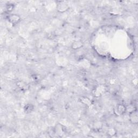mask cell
Listing matches in <instances>:
<instances>
[{
  "instance_id": "cell-1",
  "label": "cell",
  "mask_w": 138,
  "mask_h": 138,
  "mask_svg": "<svg viewBox=\"0 0 138 138\" xmlns=\"http://www.w3.org/2000/svg\"><path fill=\"white\" fill-rule=\"evenodd\" d=\"M70 9L69 4L67 1H59L57 2L56 9L58 13L63 14L68 12Z\"/></svg>"
},
{
  "instance_id": "cell-2",
  "label": "cell",
  "mask_w": 138,
  "mask_h": 138,
  "mask_svg": "<svg viewBox=\"0 0 138 138\" xmlns=\"http://www.w3.org/2000/svg\"><path fill=\"white\" fill-rule=\"evenodd\" d=\"M7 20L8 22L13 25H16L18 24L21 20V16L16 14H10L7 17Z\"/></svg>"
},
{
  "instance_id": "cell-3",
  "label": "cell",
  "mask_w": 138,
  "mask_h": 138,
  "mask_svg": "<svg viewBox=\"0 0 138 138\" xmlns=\"http://www.w3.org/2000/svg\"><path fill=\"white\" fill-rule=\"evenodd\" d=\"M129 121L132 125H137L138 124V112L137 110L135 109L129 113Z\"/></svg>"
},
{
  "instance_id": "cell-4",
  "label": "cell",
  "mask_w": 138,
  "mask_h": 138,
  "mask_svg": "<svg viewBox=\"0 0 138 138\" xmlns=\"http://www.w3.org/2000/svg\"><path fill=\"white\" fill-rule=\"evenodd\" d=\"M55 134L56 136L62 137L64 133V127L61 124H57L54 129Z\"/></svg>"
},
{
  "instance_id": "cell-5",
  "label": "cell",
  "mask_w": 138,
  "mask_h": 138,
  "mask_svg": "<svg viewBox=\"0 0 138 138\" xmlns=\"http://www.w3.org/2000/svg\"><path fill=\"white\" fill-rule=\"evenodd\" d=\"M127 111V108L124 104H118L115 109V112L118 115L124 114Z\"/></svg>"
},
{
  "instance_id": "cell-6",
  "label": "cell",
  "mask_w": 138,
  "mask_h": 138,
  "mask_svg": "<svg viewBox=\"0 0 138 138\" xmlns=\"http://www.w3.org/2000/svg\"><path fill=\"white\" fill-rule=\"evenodd\" d=\"M84 47V43L80 40H76L73 41L71 45V49L74 50H77Z\"/></svg>"
},
{
  "instance_id": "cell-7",
  "label": "cell",
  "mask_w": 138,
  "mask_h": 138,
  "mask_svg": "<svg viewBox=\"0 0 138 138\" xmlns=\"http://www.w3.org/2000/svg\"><path fill=\"white\" fill-rule=\"evenodd\" d=\"M17 85L18 88L22 91H27L29 89V85L23 81H18L17 82Z\"/></svg>"
},
{
  "instance_id": "cell-8",
  "label": "cell",
  "mask_w": 138,
  "mask_h": 138,
  "mask_svg": "<svg viewBox=\"0 0 138 138\" xmlns=\"http://www.w3.org/2000/svg\"><path fill=\"white\" fill-rule=\"evenodd\" d=\"M34 106L31 104H27L24 107V111L27 114H29L34 110Z\"/></svg>"
},
{
  "instance_id": "cell-9",
  "label": "cell",
  "mask_w": 138,
  "mask_h": 138,
  "mask_svg": "<svg viewBox=\"0 0 138 138\" xmlns=\"http://www.w3.org/2000/svg\"><path fill=\"white\" fill-rule=\"evenodd\" d=\"M104 87L103 86H98L97 87L96 89H95V90L94 91V95L95 97H99L100 96H101V94H103V92H104Z\"/></svg>"
},
{
  "instance_id": "cell-10",
  "label": "cell",
  "mask_w": 138,
  "mask_h": 138,
  "mask_svg": "<svg viewBox=\"0 0 138 138\" xmlns=\"http://www.w3.org/2000/svg\"><path fill=\"white\" fill-rule=\"evenodd\" d=\"M80 100L83 104L85 105V106H90L92 105L91 100L87 97H83L80 99Z\"/></svg>"
},
{
  "instance_id": "cell-11",
  "label": "cell",
  "mask_w": 138,
  "mask_h": 138,
  "mask_svg": "<svg viewBox=\"0 0 138 138\" xmlns=\"http://www.w3.org/2000/svg\"><path fill=\"white\" fill-rule=\"evenodd\" d=\"M93 129L95 130H99L103 127V123L100 121H94L92 124Z\"/></svg>"
},
{
  "instance_id": "cell-12",
  "label": "cell",
  "mask_w": 138,
  "mask_h": 138,
  "mask_svg": "<svg viewBox=\"0 0 138 138\" xmlns=\"http://www.w3.org/2000/svg\"><path fill=\"white\" fill-rule=\"evenodd\" d=\"M116 133H117V131L113 127H111V128L109 129V130L107 131V134L111 137L115 136Z\"/></svg>"
},
{
  "instance_id": "cell-13",
  "label": "cell",
  "mask_w": 138,
  "mask_h": 138,
  "mask_svg": "<svg viewBox=\"0 0 138 138\" xmlns=\"http://www.w3.org/2000/svg\"><path fill=\"white\" fill-rule=\"evenodd\" d=\"M13 8H14V6H13L12 4H9L6 7V9H7L8 12H12V10L14 9Z\"/></svg>"
},
{
  "instance_id": "cell-14",
  "label": "cell",
  "mask_w": 138,
  "mask_h": 138,
  "mask_svg": "<svg viewBox=\"0 0 138 138\" xmlns=\"http://www.w3.org/2000/svg\"><path fill=\"white\" fill-rule=\"evenodd\" d=\"M132 82H133V83L134 86H137V79L136 78H134V79L133 80Z\"/></svg>"
}]
</instances>
